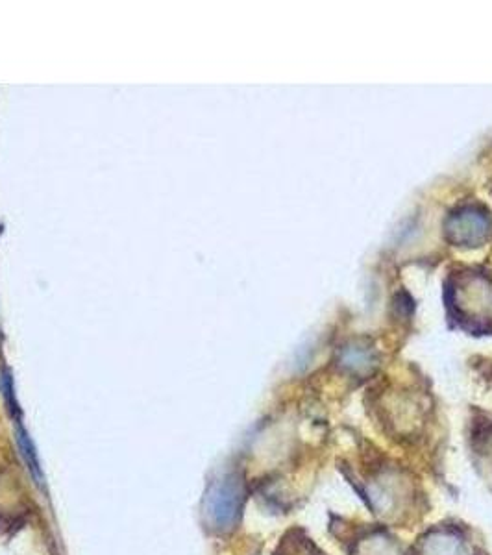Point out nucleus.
Segmentation results:
<instances>
[{
	"instance_id": "1",
	"label": "nucleus",
	"mask_w": 492,
	"mask_h": 555,
	"mask_svg": "<svg viewBox=\"0 0 492 555\" xmlns=\"http://www.w3.org/2000/svg\"><path fill=\"white\" fill-rule=\"evenodd\" d=\"M243 502L241 483L234 476H226L221 481L211 485L210 493L206 496V515L211 524L217 528H228L235 522Z\"/></svg>"
},
{
	"instance_id": "2",
	"label": "nucleus",
	"mask_w": 492,
	"mask_h": 555,
	"mask_svg": "<svg viewBox=\"0 0 492 555\" xmlns=\"http://www.w3.org/2000/svg\"><path fill=\"white\" fill-rule=\"evenodd\" d=\"M446 232L454 237L457 243H467L476 247L481 239L489 232V219L476 211H463L461 215H454L450 222H446Z\"/></svg>"
},
{
	"instance_id": "3",
	"label": "nucleus",
	"mask_w": 492,
	"mask_h": 555,
	"mask_svg": "<svg viewBox=\"0 0 492 555\" xmlns=\"http://www.w3.org/2000/svg\"><path fill=\"white\" fill-rule=\"evenodd\" d=\"M426 555H468V548L457 535H435L426 544Z\"/></svg>"
}]
</instances>
